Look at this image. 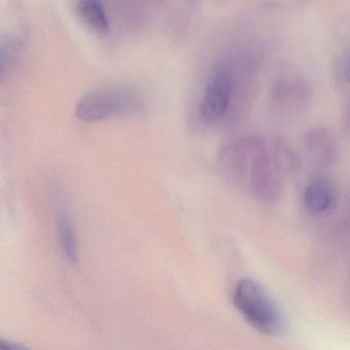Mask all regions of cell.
<instances>
[{
    "mask_svg": "<svg viewBox=\"0 0 350 350\" xmlns=\"http://www.w3.org/2000/svg\"><path fill=\"white\" fill-rule=\"evenodd\" d=\"M221 170L233 184L257 198L273 200L282 192V165L275 142L245 137L227 145L219 159Z\"/></svg>",
    "mask_w": 350,
    "mask_h": 350,
    "instance_id": "obj_1",
    "label": "cell"
},
{
    "mask_svg": "<svg viewBox=\"0 0 350 350\" xmlns=\"http://www.w3.org/2000/svg\"><path fill=\"white\" fill-rule=\"evenodd\" d=\"M233 304L250 325L264 335H284L288 319L280 305L257 280L243 278L235 286Z\"/></svg>",
    "mask_w": 350,
    "mask_h": 350,
    "instance_id": "obj_2",
    "label": "cell"
},
{
    "mask_svg": "<svg viewBox=\"0 0 350 350\" xmlns=\"http://www.w3.org/2000/svg\"><path fill=\"white\" fill-rule=\"evenodd\" d=\"M136 94L126 88L102 87L81 96L75 114L83 122H97L113 116H126L140 110Z\"/></svg>",
    "mask_w": 350,
    "mask_h": 350,
    "instance_id": "obj_3",
    "label": "cell"
},
{
    "mask_svg": "<svg viewBox=\"0 0 350 350\" xmlns=\"http://www.w3.org/2000/svg\"><path fill=\"white\" fill-rule=\"evenodd\" d=\"M234 85L231 66L221 64L213 69L200 104V116L206 124H216L226 116L234 95Z\"/></svg>",
    "mask_w": 350,
    "mask_h": 350,
    "instance_id": "obj_4",
    "label": "cell"
},
{
    "mask_svg": "<svg viewBox=\"0 0 350 350\" xmlns=\"http://www.w3.org/2000/svg\"><path fill=\"white\" fill-rule=\"evenodd\" d=\"M304 145L309 159L321 169L332 167L339 161V143L329 129L323 126L311 129L305 135Z\"/></svg>",
    "mask_w": 350,
    "mask_h": 350,
    "instance_id": "obj_5",
    "label": "cell"
},
{
    "mask_svg": "<svg viewBox=\"0 0 350 350\" xmlns=\"http://www.w3.org/2000/svg\"><path fill=\"white\" fill-rule=\"evenodd\" d=\"M334 196L331 180L323 174H313L307 182L303 196L305 208L312 215L323 214L331 208Z\"/></svg>",
    "mask_w": 350,
    "mask_h": 350,
    "instance_id": "obj_6",
    "label": "cell"
},
{
    "mask_svg": "<svg viewBox=\"0 0 350 350\" xmlns=\"http://www.w3.org/2000/svg\"><path fill=\"white\" fill-rule=\"evenodd\" d=\"M273 99L282 109H299L309 99L308 85L302 79L286 77L274 87Z\"/></svg>",
    "mask_w": 350,
    "mask_h": 350,
    "instance_id": "obj_7",
    "label": "cell"
},
{
    "mask_svg": "<svg viewBox=\"0 0 350 350\" xmlns=\"http://www.w3.org/2000/svg\"><path fill=\"white\" fill-rule=\"evenodd\" d=\"M77 13L83 23L97 33L109 31V21L101 0H77Z\"/></svg>",
    "mask_w": 350,
    "mask_h": 350,
    "instance_id": "obj_8",
    "label": "cell"
},
{
    "mask_svg": "<svg viewBox=\"0 0 350 350\" xmlns=\"http://www.w3.org/2000/svg\"><path fill=\"white\" fill-rule=\"evenodd\" d=\"M58 237L64 259L69 263L77 264L79 259L77 233L67 215L62 214L59 217Z\"/></svg>",
    "mask_w": 350,
    "mask_h": 350,
    "instance_id": "obj_9",
    "label": "cell"
},
{
    "mask_svg": "<svg viewBox=\"0 0 350 350\" xmlns=\"http://www.w3.org/2000/svg\"><path fill=\"white\" fill-rule=\"evenodd\" d=\"M336 75L340 81L350 85V46H348L338 60Z\"/></svg>",
    "mask_w": 350,
    "mask_h": 350,
    "instance_id": "obj_10",
    "label": "cell"
},
{
    "mask_svg": "<svg viewBox=\"0 0 350 350\" xmlns=\"http://www.w3.org/2000/svg\"><path fill=\"white\" fill-rule=\"evenodd\" d=\"M0 348L5 350H25L27 349L26 346L22 345L16 342L10 341V340L0 339Z\"/></svg>",
    "mask_w": 350,
    "mask_h": 350,
    "instance_id": "obj_11",
    "label": "cell"
},
{
    "mask_svg": "<svg viewBox=\"0 0 350 350\" xmlns=\"http://www.w3.org/2000/svg\"><path fill=\"white\" fill-rule=\"evenodd\" d=\"M344 124H345L348 135H350V98L346 103L345 109H344Z\"/></svg>",
    "mask_w": 350,
    "mask_h": 350,
    "instance_id": "obj_12",
    "label": "cell"
}]
</instances>
